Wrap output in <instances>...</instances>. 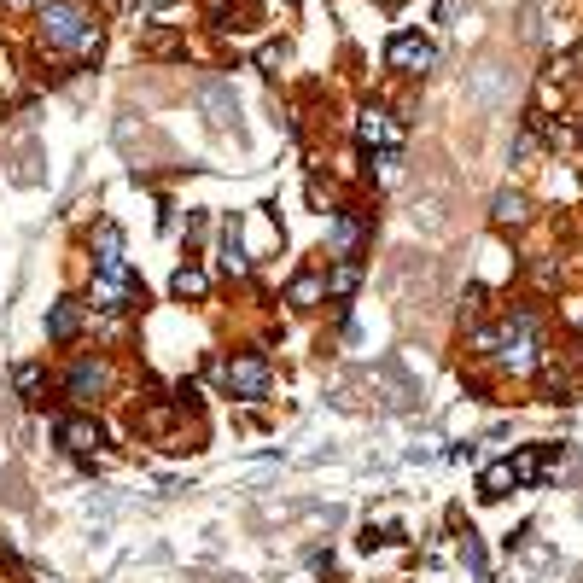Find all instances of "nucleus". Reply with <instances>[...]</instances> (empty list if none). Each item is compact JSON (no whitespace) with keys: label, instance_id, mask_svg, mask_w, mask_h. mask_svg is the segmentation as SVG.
<instances>
[{"label":"nucleus","instance_id":"4","mask_svg":"<svg viewBox=\"0 0 583 583\" xmlns=\"http://www.w3.org/2000/svg\"><path fill=\"white\" fill-rule=\"evenodd\" d=\"M88 298H94V309H135V304H146V292H140V280L129 275V269H100Z\"/></svg>","mask_w":583,"mask_h":583},{"label":"nucleus","instance_id":"5","mask_svg":"<svg viewBox=\"0 0 583 583\" xmlns=\"http://www.w3.org/2000/svg\"><path fill=\"white\" fill-rule=\"evenodd\" d=\"M385 65L403 70V76H426V70L438 65V47L426 41V35H391V47H385Z\"/></svg>","mask_w":583,"mask_h":583},{"label":"nucleus","instance_id":"2","mask_svg":"<svg viewBox=\"0 0 583 583\" xmlns=\"http://www.w3.org/2000/svg\"><path fill=\"white\" fill-rule=\"evenodd\" d=\"M496 356H502V368H514V374H531L537 362H543V327H537V315H508V327L496 333Z\"/></svg>","mask_w":583,"mask_h":583},{"label":"nucleus","instance_id":"8","mask_svg":"<svg viewBox=\"0 0 583 583\" xmlns=\"http://www.w3.org/2000/svg\"><path fill=\"white\" fill-rule=\"evenodd\" d=\"M327 240H333V257H356L362 240H368V222H362L356 210H339V216H333V228H327Z\"/></svg>","mask_w":583,"mask_h":583},{"label":"nucleus","instance_id":"19","mask_svg":"<svg viewBox=\"0 0 583 583\" xmlns=\"http://www.w3.org/2000/svg\"><path fill=\"white\" fill-rule=\"evenodd\" d=\"M175 47H181V41H175L170 30H152V35H146V53H175Z\"/></svg>","mask_w":583,"mask_h":583},{"label":"nucleus","instance_id":"13","mask_svg":"<svg viewBox=\"0 0 583 583\" xmlns=\"http://www.w3.org/2000/svg\"><path fill=\"white\" fill-rule=\"evenodd\" d=\"M94 251H100V269H129V263H123V234H117L111 222L94 228Z\"/></svg>","mask_w":583,"mask_h":583},{"label":"nucleus","instance_id":"15","mask_svg":"<svg viewBox=\"0 0 583 583\" xmlns=\"http://www.w3.org/2000/svg\"><path fill=\"white\" fill-rule=\"evenodd\" d=\"M205 269H175V280H170V292L175 298H205Z\"/></svg>","mask_w":583,"mask_h":583},{"label":"nucleus","instance_id":"9","mask_svg":"<svg viewBox=\"0 0 583 583\" xmlns=\"http://www.w3.org/2000/svg\"><path fill=\"white\" fill-rule=\"evenodd\" d=\"M105 362H76V368H70V379H65V391L70 397H76V403H94V397H100L105 391Z\"/></svg>","mask_w":583,"mask_h":583},{"label":"nucleus","instance_id":"16","mask_svg":"<svg viewBox=\"0 0 583 583\" xmlns=\"http://www.w3.org/2000/svg\"><path fill=\"white\" fill-rule=\"evenodd\" d=\"M321 292H327V280H315V275H298V280H292V292H286V298H292V304H298V309H309V304H315V298H321Z\"/></svg>","mask_w":583,"mask_h":583},{"label":"nucleus","instance_id":"1","mask_svg":"<svg viewBox=\"0 0 583 583\" xmlns=\"http://www.w3.org/2000/svg\"><path fill=\"white\" fill-rule=\"evenodd\" d=\"M35 12H41V47L70 53V59H94V53H100L105 30L82 0H41Z\"/></svg>","mask_w":583,"mask_h":583},{"label":"nucleus","instance_id":"12","mask_svg":"<svg viewBox=\"0 0 583 583\" xmlns=\"http://www.w3.org/2000/svg\"><path fill=\"white\" fill-rule=\"evenodd\" d=\"M216 257H222V269H228V275H245V269H251L245 240H240V222H222V245H216Z\"/></svg>","mask_w":583,"mask_h":583},{"label":"nucleus","instance_id":"20","mask_svg":"<svg viewBox=\"0 0 583 583\" xmlns=\"http://www.w3.org/2000/svg\"><path fill=\"white\" fill-rule=\"evenodd\" d=\"M6 12H30V6H41V0H0Z\"/></svg>","mask_w":583,"mask_h":583},{"label":"nucleus","instance_id":"3","mask_svg":"<svg viewBox=\"0 0 583 583\" xmlns=\"http://www.w3.org/2000/svg\"><path fill=\"white\" fill-rule=\"evenodd\" d=\"M269 362H263V356H257V350H240V356H228V362H222V385H228V391H234V397H245V403H257V397H263V391H269Z\"/></svg>","mask_w":583,"mask_h":583},{"label":"nucleus","instance_id":"6","mask_svg":"<svg viewBox=\"0 0 583 583\" xmlns=\"http://www.w3.org/2000/svg\"><path fill=\"white\" fill-rule=\"evenodd\" d=\"M356 140H362V152H397L403 146V129H397V117L385 111V105H368L362 117H356Z\"/></svg>","mask_w":583,"mask_h":583},{"label":"nucleus","instance_id":"21","mask_svg":"<svg viewBox=\"0 0 583 583\" xmlns=\"http://www.w3.org/2000/svg\"><path fill=\"white\" fill-rule=\"evenodd\" d=\"M105 6H117V0H105Z\"/></svg>","mask_w":583,"mask_h":583},{"label":"nucleus","instance_id":"17","mask_svg":"<svg viewBox=\"0 0 583 583\" xmlns=\"http://www.w3.org/2000/svg\"><path fill=\"white\" fill-rule=\"evenodd\" d=\"M490 216H496L502 228H508V222H525V199H519V193H496V210H490Z\"/></svg>","mask_w":583,"mask_h":583},{"label":"nucleus","instance_id":"7","mask_svg":"<svg viewBox=\"0 0 583 583\" xmlns=\"http://www.w3.org/2000/svg\"><path fill=\"white\" fill-rule=\"evenodd\" d=\"M53 432H59V444H65L70 455H94V449L105 444L100 420H88V414H65V420H59Z\"/></svg>","mask_w":583,"mask_h":583},{"label":"nucleus","instance_id":"18","mask_svg":"<svg viewBox=\"0 0 583 583\" xmlns=\"http://www.w3.org/2000/svg\"><path fill=\"white\" fill-rule=\"evenodd\" d=\"M18 391H24V403H41V368H35V362L18 368Z\"/></svg>","mask_w":583,"mask_h":583},{"label":"nucleus","instance_id":"11","mask_svg":"<svg viewBox=\"0 0 583 583\" xmlns=\"http://www.w3.org/2000/svg\"><path fill=\"white\" fill-rule=\"evenodd\" d=\"M76 333H82V304H70V298H65V304L47 309V339H53V344H70Z\"/></svg>","mask_w":583,"mask_h":583},{"label":"nucleus","instance_id":"14","mask_svg":"<svg viewBox=\"0 0 583 583\" xmlns=\"http://www.w3.org/2000/svg\"><path fill=\"white\" fill-rule=\"evenodd\" d=\"M356 280H362L356 257H339V269L327 275V292H333V298H350V292H356Z\"/></svg>","mask_w":583,"mask_h":583},{"label":"nucleus","instance_id":"10","mask_svg":"<svg viewBox=\"0 0 583 583\" xmlns=\"http://www.w3.org/2000/svg\"><path fill=\"white\" fill-rule=\"evenodd\" d=\"M199 105H205L216 123H234V117H240V100H234V88H228V82H216V76H210V82H199Z\"/></svg>","mask_w":583,"mask_h":583}]
</instances>
